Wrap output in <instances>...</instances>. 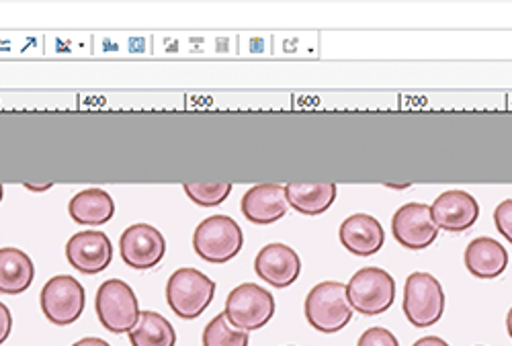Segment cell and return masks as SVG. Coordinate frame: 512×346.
<instances>
[{"label":"cell","instance_id":"15","mask_svg":"<svg viewBox=\"0 0 512 346\" xmlns=\"http://www.w3.org/2000/svg\"><path fill=\"white\" fill-rule=\"evenodd\" d=\"M340 244H343L351 254L367 258L381 250L386 242V232H383L377 218L369 213H355L340 224Z\"/></svg>","mask_w":512,"mask_h":346},{"label":"cell","instance_id":"11","mask_svg":"<svg viewBox=\"0 0 512 346\" xmlns=\"http://www.w3.org/2000/svg\"><path fill=\"white\" fill-rule=\"evenodd\" d=\"M66 258L82 275H99L111 265L113 244L103 232H78L66 244Z\"/></svg>","mask_w":512,"mask_h":346},{"label":"cell","instance_id":"12","mask_svg":"<svg viewBox=\"0 0 512 346\" xmlns=\"http://www.w3.org/2000/svg\"><path fill=\"white\" fill-rule=\"evenodd\" d=\"M254 271L271 287L285 289L300 277L302 258L291 246L281 242H271L256 254Z\"/></svg>","mask_w":512,"mask_h":346},{"label":"cell","instance_id":"9","mask_svg":"<svg viewBox=\"0 0 512 346\" xmlns=\"http://www.w3.org/2000/svg\"><path fill=\"white\" fill-rule=\"evenodd\" d=\"M392 234L396 242L408 250L429 248L439 236L431 207L424 203L402 205L392 218Z\"/></svg>","mask_w":512,"mask_h":346},{"label":"cell","instance_id":"3","mask_svg":"<svg viewBox=\"0 0 512 346\" xmlns=\"http://www.w3.org/2000/svg\"><path fill=\"white\" fill-rule=\"evenodd\" d=\"M244 234L228 215H213L203 220L193 234V248L205 263L224 265L242 250Z\"/></svg>","mask_w":512,"mask_h":346},{"label":"cell","instance_id":"30","mask_svg":"<svg viewBox=\"0 0 512 346\" xmlns=\"http://www.w3.org/2000/svg\"><path fill=\"white\" fill-rule=\"evenodd\" d=\"M3 197H5V187L0 185V201H3Z\"/></svg>","mask_w":512,"mask_h":346},{"label":"cell","instance_id":"27","mask_svg":"<svg viewBox=\"0 0 512 346\" xmlns=\"http://www.w3.org/2000/svg\"><path fill=\"white\" fill-rule=\"evenodd\" d=\"M72 346H111L109 342H105V340H101V338H82V340H78V342H74Z\"/></svg>","mask_w":512,"mask_h":346},{"label":"cell","instance_id":"24","mask_svg":"<svg viewBox=\"0 0 512 346\" xmlns=\"http://www.w3.org/2000/svg\"><path fill=\"white\" fill-rule=\"evenodd\" d=\"M494 224H496L498 232L512 244V199L502 201L494 209Z\"/></svg>","mask_w":512,"mask_h":346},{"label":"cell","instance_id":"1","mask_svg":"<svg viewBox=\"0 0 512 346\" xmlns=\"http://www.w3.org/2000/svg\"><path fill=\"white\" fill-rule=\"evenodd\" d=\"M304 310L310 326L318 332H340L353 318V308L347 297V285L338 281L318 283L308 293Z\"/></svg>","mask_w":512,"mask_h":346},{"label":"cell","instance_id":"21","mask_svg":"<svg viewBox=\"0 0 512 346\" xmlns=\"http://www.w3.org/2000/svg\"><path fill=\"white\" fill-rule=\"evenodd\" d=\"M248 332L230 326L224 314L213 318L203 330V346H248Z\"/></svg>","mask_w":512,"mask_h":346},{"label":"cell","instance_id":"7","mask_svg":"<svg viewBox=\"0 0 512 346\" xmlns=\"http://www.w3.org/2000/svg\"><path fill=\"white\" fill-rule=\"evenodd\" d=\"M140 306L134 289L121 279L105 281L97 291L99 322L113 334H130L140 320Z\"/></svg>","mask_w":512,"mask_h":346},{"label":"cell","instance_id":"16","mask_svg":"<svg viewBox=\"0 0 512 346\" xmlns=\"http://www.w3.org/2000/svg\"><path fill=\"white\" fill-rule=\"evenodd\" d=\"M465 267L478 279H496L508 267V252L494 238H476L465 248Z\"/></svg>","mask_w":512,"mask_h":346},{"label":"cell","instance_id":"17","mask_svg":"<svg viewBox=\"0 0 512 346\" xmlns=\"http://www.w3.org/2000/svg\"><path fill=\"white\" fill-rule=\"evenodd\" d=\"M68 213L76 224L103 226L115 215V201L103 189H87L70 199Z\"/></svg>","mask_w":512,"mask_h":346},{"label":"cell","instance_id":"5","mask_svg":"<svg viewBox=\"0 0 512 346\" xmlns=\"http://www.w3.org/2000/svg\"><path fill=\"white\" fill-rule=\"evenodd\" d=\"M347 297L355 312L363 316H379L394 306L396 281L388 271L365 267L351 277Z\"/></svg>","mask_w":512,"mask_h":346},{"label":"cell","instance_id":"20","mask_svg":"<svg viewBox=\"0 0 512 346\" xmlns=\"http://www.w3.org/2000/svg\"><path fill=\"white\" fill-rule=\"evenodd\" d=\"M132 346H175L177 332L162 314L142 312L138 326L130 332Z\"/></svg>","mask_w":512,"mask_h":346},{"label":"cell","instance_id":"22","mask_svg":"<svg viewBox=\"0 0 512 346\" xmlns=\"http://www.w3.org/2000/svg\"><path fill=\"white\" fill-rule=\"evenodd\" d=\"M187 197L199 207H216L232 193V183H185Z\"/></svg>","mask_w":512,"mask_h":346},{"label":"cell","instance_id":"23","mask_svg":"<svg viewBox=\"0 0 512 346\" xmlns=\"http://www.w3.org/2000/svg\"><path fill=\"white\" fill-rule=\"evenodd\" d=\"M357 346H400V342L388 328L373 326L361 334Z\"/></svg>","mask_w":512,"mask_h":346},{"label":"cell","instance_id":"29","mask_svg":"<svg viewBox=\"0 0 512 346\" xmlns=\"http://www.w3.org/2000/svg\"><path fill=\"white\" fill-rule=\"evenodd\" d=\"M506 330H508V336L512 338V308L508 310V316H506Z\"/></svg>","mask_w":512,"mask_h":346},{"label":"cell","instance_id":"19","mask_svg":"<svg viewBox=\"0 0 512 346\" xmlns=\"http://www.w3.org/2000/svg\"><path fill=\"white\" fill-rule=\"evenodd\" d=\"M289 205L304 215H320L336 199L334 183H289L285 187Z\"/></svg>","mask_w":512,"mask_h":346},{"label":"cell","instance_id":"2","mask_svg":"<svg viewBox=\"0 0 512 346\" xmlns=\"http://www.w3.org/2000/svg\"><path fill=\"white\" fill-rule=\"evenodd\" d=\"M216 297V283L197 269H179L166 283L168 308L183 320L199 318Z\"/></svg>","mask_w":512,"mask_h":346},{"label":"cell","instance_id":"6","mask_svg":"<svg viewBox=\"0 0 512 346\" xmlns=\"http://www.w3.org/2000/svg\"><path fill=\"white\" fill-rule=\"evenodd\" d=\"M404 314L414 328L435 326L445 314V291L431 273H412L404 285Z\"/></svg>","mask_w":512,"mask_h":346},{"label":"cell","instance_id":"8","mask_svg":"<svg viewBox=\"0 0 512 346\" xmlns=\"http://www.w3.org/2000/svg\"><path fill=\"white\" fill-rule=\"evenodd\" d=\"M41 312L56 324V326H70L74 324L87 304V293L84 287L70 275H58L50 279L44 289H41Z\"/></svg>","mask_w":512,"mask_h":346},{"label":"cell","instance_id":"14","mask_svg":"<svg viewBox=\"0 0 512 346\" xmlns=\"http://www.w3.org/2000/svg\"><path fill=\"white\" fill-rule=\"evenodd\" d=\"M289 211V201L283 185L267 183L256 185L242 197V213L250 224L271 226L285 218Z\"/></svg>","mask_w":512,"mask_h":346},{"label":"cell","instance_id":"4","mask_svg":"<svg viewBox=\"0 0 512 346\" xmlns=\"http://www.w3.org/2000/svg\"><path fill=\"white\" fill-rule=\"evenodd\" d=\"M224 316L236 330H261L275 316V297L261 285L242 283L230 291Z\"/></svg>","mask_w":512,"mask_h":346},{"label":"cell","instance_id":"10","mask_svg":"<svg viewBox=\"0 0 512 346\" xmlns=\"http://www.w3.org/2000/svg\"><path fill=\"white\" fill-rule=\"evenodd\" d=\"M123 263L136 271L154 269L166 254V240L160 230L148 224L130 226L119 240Z\"/></svg>","mask_w":512,"mask_h":346},{"label":"cell","instance_id":"25","mask_svg":"<svg viewBox=\"0 0 512 346\" xmlns=\"http://www.w3.org/2000/svg\"><path fill=\"white\" fill-rule=\"evenodd\" d=\"M11 330H13V316L3 301H0V344L9 338Z\"/></svg>","mask_w":512,"mask_h":346},{"label":"cell","instance_id":"26","mask_svg":"<svg viewBox=\"0 0 512 346\" xmlns=\"http://www.w3.org/2000/svg\"><path fill=\"white\" fill-rule=\"evenodd\" d=\"M412 346H449V342L439 336H424V338H418Z\"/></svg>","mask_w":512,"mask_h":346},{"label":"cell","instance_id":"28","mask_svg":"<svg viewBox=\"0 0 512 346\" xmlns=\"http://www.w3.org/2000/svg\"><path fill=\"white\" fill-rule=\"evenodd\" d=\"M29 191H35V193H41V191H50L52 189V183L50 185H25Z\"/></svg>","mask_w":512,"mask_h":346},{"label":"cell","instance_id":"13","mask_svg":"<svg viewBox=\"0 0 512 346\" xmlns=\"http://www.w3.org/2000/svg\"><path fill=\"white\" fill-rule=\"evenodd\" d=\"M433 220L439 230L445 232H467L480 218V205L474 195L465 191H447L435 199L431 205Z\"/></svg>","mask_w":512,"mask_h":346},{"label":"cell","instance_id":"18","mask_svg":"<svg viewBox=\"0 0 512 346\" xmlns=\"http://www.w3.org/2000/svg\"><path fill=\"white\" fill-rule=\"evenodd\" d=\"M35 267L19 248H0V293L19 295L31 287Z\"/></svg>","mask_w":512,"mask_h":346}]
</instances>
